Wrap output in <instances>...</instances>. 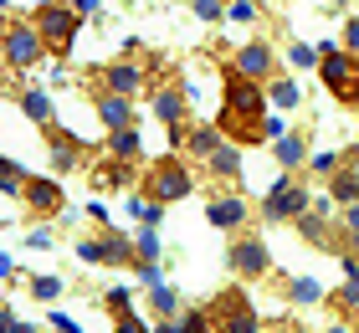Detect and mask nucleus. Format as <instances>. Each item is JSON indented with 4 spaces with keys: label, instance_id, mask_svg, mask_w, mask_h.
Instances as JSON below:
<instances>
[{
    "label": "nucleus",
    "instance_id": "f257e3e1",
    "mask_svg": "<svg viewBox=\"0 0 359 333\" xmlns=\"http://www.w3.org/2000/svg\"><path fill=\"white\" fill-rule=\"evenodd\" d=\"M267 93H262V82H252V77H241L231 72L226 77V88H221V139H231V144H267Z\"/></svg>",
    "mask_w": 359,
    "mask_h": 333
},
{
    "label": "nucleus",
    "instance_id": "f03ea898",
    "mask_svg": "<svg viewBox=\"0 0 359 333\" xmlns=\"http://www.w3.org/2000/svg\"><path fill=\"white\" fill-rule=\"evenodd\" d=\"M195 190V175L185 170V159H154L149 170H144V195L159 200V205H170V200H185Z\"/></svg>",
    "mask_w": 359,
    "mask_h": 333
},
{
    "label": "nucleus",
    "instance_id": "7ed1b4c3",
    "mask_svg": "<svg viewBox=\"0 0 359 333\" xmlns=\"http://www.w3.org/2000/svg\"><path fill=\"white\" fill-rule=\"evenodd\" d=\"M205 313H210V323H216V333H257V328H262V323H257V308L247 303L241 287H221L216 303H210Z\"/></svg>",
    "mask_w": 359,
    "mask_h": 333
},
{
    "label": "nucleus",
    "instance_id": "20e7f679",
    "mask_svg": "<svg viewBox=\"0 0 359 333\" xmlns=\"http://www.w3.org/2000/svg\"><path fill=\"white\" fill-rule=\"evenodd\" d=\"M318 72H323V82H329V93L339 97V103H349V108H359V57L354 52H318Z\"/></svg>",
    "mask_w": 359,
    "mask_h": 333
},
{
    "label": "nucleus",
    "instance_id": "39448f33",
    "mask_svg": "<svg viewBox=\"0 0 359 333\" xmlns=\"http://www.w3.org/2000/svg\"><path fill=\"white\" fill-rule=\"evenodd\" d=\"M77 21H83V15H77L72 6H41L31 26H36V36H41L46 52L62 57V52H72V41H77Z\"/></svg>",
    "mask_w": 359,
    "mask_h": 333
},
{
    "label": "nucleus",
    "instance_id": "423d86ee",
    "mask_svg": "<svg viewBox=\"0 0 359 333\" xmlns=\"http://www.w3.org/2000/svg\"><path fill=\"white\" fill-rule=\"evenodd\" d=\"M313 205L308 200V190H303V179H292V175H283L277 185L267 190V200H262V215L267 221H298V215Z\"/></svg>",
    "mask_w": 359,
    "mask_h": 333
},
{
    "label": "nucleus",
    "instance_id": "0eeeda50",
    "mask_svg": "<svg viewBox=\"0 0 359 333\" xmlns=\"http://www.w3.org/2000/svg\"><path fill=\"white\" fill-rule=\"evenodd\" d=\"M41 36H36V26H26V21H15V26H6V36H0V57H6L15 72H26V67H36L41 62Z\"/></svg>",
    "mask_w": 359,
    "mask_h": 333
},
{
    "label": "nucleus",
    "instance_id": "6e6552de",
    "mask_svg": "<svg viewBox=\"0 0 359 333\" xmlns=\"http://www.w3.org/2000/svg\"><path fill=\"white\" fill-rule=\"evenodd\" d=\"M77 257L83 261H103V266H128L134 261V241L118 236V231H97V236L77 241Z\"/></svg>",
    "mask_w": 359,
    "mask_h": 333
},
{
    "label": "nucleus",
    "instance_id": "1a4fd4ad",
    "mask_svg": "<svg viewBox=\"0 0 359 333\" xmlns=\"http://www.w3.org/2000/svg\"><path fill=\"white\" fill-rule=\"evenodd\" d=\"M170 144L180 149V159H210V154H216V144H221V128L216 123H195V128L175 123L170 128Z\"/></svg>",
    "mask_w": 359,
    "mask_h": 333
},
{
    "label": "nucleus",
    "instance_id": "9d476101",
    "mask_svg": "<svg viewBox=\"0 0 359 333\" xmlns=\"http://www.w3.org/2000/svg\"><path fill=\"white\" fill-rule=\"evenodd\" d=\"M231 272H236V277H267V272H272L267 246L257 241V236H241V241L231 246Z\"/></svg>",
    "mask_w": 359,
    "mask_h": 333
},
{
    "label": "nucleus",
    "instance_id": "9b49d317",
    "mask_svg": "<svg viewBox=\"0 0 359 333\" xmlns=\"http://www.w3.org/2000/svg\"><path fill=\"white\" fill-rule=\"evenodd\" d=\"M93 108H97V123H103L108 133L134 123V97H123V93H108V88H103V93L93 97Z\"/></svg>",
    "mask_w": 359,
    "mask_h": 333
},
{
    "label": "nucleus",
    "instance_id": "f8f14e48",
    "mask_svg": "<svg viewBox=\"0 0 359 333\" xmlns=\"http://www.w3.org/2000/svg\"><path fill=\"white\" fill-rule=\"evenodd\" d=\"M46 144H52V164H57V175H67V170H83V144H77L67 128L46 123Z\"/></svg>",
    "mask_w": 359,
    "mask_h": 333
},
{
    "label": "nucleus",
    "instance_id": "ddd939ff",
    "mask_svg": "<svg viewBox=\"0 0 359 333\" xmlns=\"http://www.w3.org/2000/svg\"><path fill=\"white\" fill-rule=\"evenodd\" d=\"M231 72H241V77H252V82H262V77H272V46L267 41H247L236 52V62H231Z\"/></svg>",
    "mask_w": 359,
    "mask_h": 333
},
{
    "label": "nucleus",
    "instance_id": "4468645a",
    "mask_svg": "<svg viewBox=\"0 0 359 333\" xmlns=\"http://www.w3.org/2000/svg\"><path fill=\"white\" fill-rule=\"evenodd\" d=\"M205 221L221 226V231H241V226H247V200H241V195H216L205 205Z\"/></svg>",
    "mask_w": 359,
    "mask_h": 333
},
{
    "label": "nucleus",
    "instance_id": "2eb2a0df",
    "mask_svg": "<svg viewBox=\"0 0 359 333\" xmlns=\"http://www.w3.org/2000/svg\"><path fill=\"white\" fill-rule=\"evenodd\" d=\"M21 200L36 215H57L62 205H67V200H62V185L57 179H26V190H21Z\"/></svg>",
    "mask_w": 359,
    "mask_h": 333
},
{
    "label": "nucleus",
    "instance_id": "dca6fc26",
    "mask_svg": "<svg viewBox=\"0 0 359 333\" xmlns=\"http://www.w3.org/2000/svg\"><path fill=\"white\" fill-rule=\"evenodd\" d=\"M103 82H108V93H123V97H134L144 82V67H134V62H113V67H103Z\"/></svg>",
    "mask_w": 359,
    "mask_h": 333
},
{
    "label": "nucleus",
    "instance_id": "f3484780",
    "mask_svg": "<svg viewBox=\"0 0 359 333\" xmlns=\"http://www.w3.org/2000/svg\"><path fill=\"white\" fill-rule=\"evenodd\" d=\"M185 108H190V103H185V93H180V88H159V93H154V113H159V123H170V128H175V123H185Z\"/></svg>",
    "mask_w": 359,
    "mask_h": 333
},
{
    "label": "nucleus",
    "instance_id": "a211bd4d",
    "mask_svg": "<svg viewBox=\"0 0 359 333\" xmlns=\"http://www.w3.org/2000/svg\"><path fill=\"white\" fill-rule=\"evenodd\" d=\"M205 164H210V175L236 179V175H241V144H216V154H210Z\"/></svg>",
    "mask_w": 359,
    "mask_h": 333
},
{
    "label": "nucleus",
    "instance_id": "6ab92c4d",
    "mask_svg": "<svg viewBox=\"0 0 359 333\" xmlns=\"http://www.w3.org/2000/svg\"><path fill=\"white\" fill-rule=\"evenodd\" d=\"M108 149H113V159H128V164H134V159L144 154V139H139V128L128 123V128H113V139H108Z\"/></svg>",
    "mask_w": 359,
    "mask_h": 333
},
{
    "label": "nucleus",
    "instance_id": "aec40b11",
    "mask_svg": "<svg viewBox=\"0 0 359 333\" xmlns=\"http://www.w3.org/2000/svg\"><path fill=\"white\" fill-rule=\"evenodd\" d=\"M21 113L31 123H52V93H46V88H26L21 93Z\"/></svg>",
    "mask_w": 359,
    "mask_h": 333
},
{
    "label": "nucleus",
    "instance_id": "412c9836",
    "mask_svg": "<svg viewBox=\"0 0 359 333\" xmlns=\"http://www.w3.org/2000/svg\"><path fill=\"white\" fill-rule=\"evenodd\" d=\"M329 200H334V205H354V200H359V175L354 170H334L329 175Z\"/></svg>",
    "mask_w": 359,
    "mask_h": 333
},
{
    "label": "nucleus",
    "instance_id": "4be33fe9",
    "mask_svg": "<svg viewBox=\"0 0 359 333\" xmlns=\"http://www.w3.org/2000/svg\"><path fill=\"white\" fill-rule=\"evenodd\" d=\"M298 231H303V236L313 241V246L334 252V246H329V221H323V210H303V215H298Z\"/></svg>",
    "mask_w": 359,
    "mask_h": 333
},
{
    "label": "nucleus",
    "instance_id": "5701e85b",
    "mask_svg": "<svg viewBox=\"0 0 359 333\" xmlns=\"http://www.w3.org/2000/svg\"><path fill=\"white\" fill-rule=\"evenodd\" d=\"M298 97H303L298 82H287V77H272V82H267V103H272V108H298Z\"/></svg>",
    "mask_w": 359,
    "mask_h": 333
},
{
    "label": "nucleus",
    "instance_id": "b1692460",
    "mask_svg": "<svg viewBox=\"0 0 359 333\" xmlns=\"http://www.w3.org/2000/svg\"><path fill=\"white\" fill-rule=\"evenodd\" d=\"M303 154H308V149H303V133H283V139H277V159H283L287 164V170H298V164H303Z\"/></svg>",
    "mask_w": 359,
    "mask_h": 333
},
{
    "label": "nucleus",
    "instance_id": "393cba45",
    "mask_svg": "<svg viewBox=\"0 0 359 333\" xmlns=\"http://www.w3.org/2000/svg\"><path fill=\"white\" fill-rule=\"evenodd\" d=\"M128 179H134V164H128V159H108V170L93 175V190L97 185H128Z\"/></svg>",
    "mask_w": 359,
    "mask_h": 333
},
{
    "label": "nucleus",
    "instance_id": "a878e982",
    "mask_svg": "<svg viewBox=\"0 0 359 333\" xmlns=\"http://www.w3.org/2000/svg\"><path fill=\"white\" fill-rule=\"evenodd\" d=\"M128 215H134L139 226H159L165 205H159V200H149V195H134V200H128Z\"/></svg>",
    "mask_w": 359,
    "mask_h": 333
},
{
    "label": "nucleus",
    "instance_id": "bb28decb",
    "mask_svg": "<svg viewBox=\"0 0 359 333\" xmlns=\"http://www.w3.org/2000/svg\"><path fill=\"white\" fill-rule=\"evenodd\" d=\"M149 308H154V318H175V313H180L175 287H165V282H159V287H149Z\"/></svg>",
    "mask_w": 359,
    "mask_h": 333
},
{
    "label": "nucleus",
    "instance_id": "cd10ccee",
    "mask_svg": "<svg viewBox=\"0 0 359 333\" xmlns=\"http://www.w3.org/2000/svg\"><path fill=\"white\" fill-rule=\"evenodd\" d=\"M21 190H26V170L0 154V195H21Z\"/></svg>",
    "mask_w": 359,
    "mask_h": 333
},
{
    "label": "nucleus",
    "instance_id": "c85d7f7f",
    "mask_svg": "<svg viewBox=\"0 0 359 333\" xmlns=\"http://www.w3.org/2000/svg\"><path fill=\"white\" fill-rule=\"evenodd\" d=\"M175 323H180V333H216V323H210V313H205V308H185Z\"/></svg>",
    "mask_w": 359,
    "mask_h": 333
},
{
    "label": "nucleus",
    "instance_id": "c756f323",
    "mask_svg": "<svg viewBox=\"0 0 359 333\" xmlns=\"http://www.w3.org/2000/svg\"><path fill=\"white\" fill-rule=\"evenodd\" d=\"M287 297H292V303H323V287L313 277H292L287 282Z\"/></svg>",
    "mask_w": 359,
    "mask_h": 333
},
{
    "label": "nucleus",
    "instance_id": "7c9ffc66",
    "mask_svg": "<svg viewBox=\"0 0 359 333\" xmlns=\"http://www.w3.org/2000/svg\"><path fill=\"white\" fill-rule=\"evenodd\" d=\"M159 252H165V246H159L154 226H144L139 236H134V257H139V261H159Z\"/></svg>",
    "mask_w": 359,
    "mask_h": 333
},
{
    "label": "nucleus",
    "instance_id": "2f4dec72",
    "mask_svg": "<svg viewBox=\"0 0 359 333\" xmlns=\"http://www.w3.org/2000/svg\"><path fill=\"white\" fill-rule=\"evenodd\" d=\"M334 303L344 308V318H359V277H349V287H339Z\"/></svg>",
    "mask_w": 359,
    "mask_h": 333
},
{
    "label": "nucleus",
    "instance_id": "473e14b6",
    "mask_svg": "<svg viewBox=\"0 0 359 333\" xmlns=\"http://www.w3.org/2000/svg\"><path fill=\"white\" fill-rule=\"evenodd\" d=\"M62 287H67V282H62V277H31V292H36L41 303H52V297H57Z\"/></svg>",
    "mask_w": 359,
    "mask_h": 333
},
{
    "label": "nucleus",
    "instance_id": "72a5a7b5",
    "mask_svg": "<svg viewBox=\"0 0 359 333\" xmlns=\"http://www.w3.org/2000/svg\"><path fill=\"white\" fill-rule=\"evenodd\" d=\"M344 236H349V252H359V200L344 205Z\"/></svg>",
    "mask_w": 359,
    "mask_h": 333
},
{
    "label": "nucleus",
    "instance_id": "f704fd0d",
    "mask_svg": "<svg viewBox=\"0 0 359 333\" xmlns=\"http://www.w3.org/2000/svg\"><path fill=\"white\" fill-rule=\"evenodd\" d=\"M195 15H201V21H221V15H226V0H195Z\"/></svg>",
    "mask_w": 359,
    "mask_h": 333
},
{
    "label": "nucleus",
    "instance_id": "c9c22d12",
    "mask_svg": "<svg viewBox=\"0 0 359 333\" xmlns=\"http://www.w3.org/2000/svg\"><path fill=\"white\" fill-rule=\"evenodd\" d=\"M287 57H292V67H313V62H318V52H313L308 41H298V46H292Z\"/></svg>",
    "mask_w": 359,
    "mask_h": 333
},
{
    "label": "nucleus",
    "instance_id": "e433bc0d",
    "mask_svg": "<svg viewBox=\"0 0 359 333\" xmlns=\"http://www.w3.org/2000/svg\"><path fill=\"white\" fill-rule=\"evenodd\" d=\"M134 266H139V282H144V287H159V261H139V257H134Z\"/></svg>",
    "mask_w": 359,
    "mask_h": 333
},
{
    "label": "nucleus",
    "instance_id": "4c0bfd02",
    "mask_svg": "<svg viewBox=\"0 0 359 333\" xmlns=\"http://www.w3.org/2000/svg\"><path fill=\"white\" fill-rule=\"evenodd\" d=\"M103 303L113 308V313H128V303H134V297H128V287H108V297Z\"/></svg>",
    "mask_w": 359,
    "mask_h": 333
},
{
    "label": "nucleus",
    "instance_id": "58836bf2",
    "mask_svg": "<svg viewBox=\"0 0 359 333\" xmlns=\"http://www.w3.org/2000/svg\"><path fill=\"white\" fill-rule=\"evenodd\" d=\"M113 333H149V323H139L134 313H118V323H113Z\"/></svg>",
    "mask_w": 359,
    "mask_h": 333
},
{
    "label": "nucleus",
    "instance_id": "ea45409f",
    "mask_svg": "<svg viewBox=\"0 0 359 333\" xmlns=\"http://www.w3.org/2000/svg\"><path fill=\"white\" fill-rule=\"evenodd\" d=\"M226 15H231V21H252L257 6H252V0H231V6H226Z\"/></svg>",
    "mask_w": 359,
    "mask_h": 333
},
{
    "label": "nucleus",
    "instance_id": "a19ab883",
    "mask_svg": "<svg viewBox=\"0 0 359 333\" xmlns=\"http://www.w3.org/2000/svg\"><path fill=\"white\" fill-rule=\"evenodd\" d=\"M339 170V154H313V175H334Z\"/></svg>",
    "mask_w": 359,
    "mask_h": 333
},
{
    "label": "nucleus",
    "instance_id": "79ce46f5",
    "mask_svg": "<svg viewBox=\"0 0 359 333\" xmlns=\"http://www.w3.org/2000/svg\"><path fill=\"white\" fill-rule=\"evenodd\" d=\"M31 252H52V231H46V226L31 231Z\"/></svg>",
    "mask_w": 359,
    "mask_h": 333
},
{
    "label": "nucleus",
    "instance_id": "37998d69",
    "mask_svg": "<svg viewBox=\"0 0 359 333\" xmlns=\"http://www.w3.org/2000/svg\"><path fill=\"white\" fill-rule=\"evenodd\" d=\"M46 328H57V333H83V328L67 318V313H52V323H46Z\"/></svg>",
    "mask_w": 359,
    "mask_h": 333
},
{
    "label": "nucleus",
    "instance_id": "c03bdc74",
    "mask_svg": "<svg viewBox=\"0 0 359 333\" xmlns=\"http://www.w3.org/2000/svg\"><path fill=\"white\" fill-rule=\"evenodd\" d=\"M344 52H354V57H359V21H349V26H344Z\"/></svg>",
    "mask_w": 359,
    "mask_h": 333
},
{
    "label": "nucleus",
    "instance_id": "a18cd8bd",
    "mask_svg": "<svg viewBox=\"0 0 359 333\" xmlns=\"http://www.w3.org/2000/svg\"><path fill=\"white\" fill-rule=\"evenodd\" d=\"M283 133H287V118H267V139H272V144L283 139Z\"/></svg>",
    "mask_w": 359,
    "mask_h": 333
},
{
    "label": "nucleus",
    "instance_id": "49530a36",
    "mask_svg": "<svg viewBox=\"0 0 359 333\" xmlns=\"http://www.w3.org/2000/svg\"><path fill=\"white\" fill-rule=\"evenodd\" d=\"M97 6H103V0H72V11H77V15H97Z\"/></svg>",
    "mask_w": 359,
    "mask_h": 333
},
{
    "label": "nucleus",
    "instance_id": "de8ad7c7",
    "mask_svg": "<svg viewBox=\"0 0 359 333\" xmlns=\"http://www.w3.org/2000/svg\"><path fill=\"white\" fill-rule=\"evenodd\" d=\"M11 328H15V313H11V308H0V333H11Z\"/></svg>",
    "mask_w": 359,
    "mask_h": 333
},
{
    "label": "nucleus",
    "instance_id": "09e8293b",
    "mask_svg": "<svg viewBox=\"0 0 359 333\" xmlns=\"http://www.w3.org/2000/svg\"><path fill=\"white\" fill-rule=\"evenodd\" d=\"M154 333H180V323H175V318H159V323H154Z\"/></svg>",
    "mask_w": 359,
    "mask_h": 333
},
{
    "label": "nucleus",
    "instance_id": "8fccbe9b",
    "mask_svg": "<svg viewBox=\"0 0 359 333\" xmlns=\"http://www.w3.org/2000/svg\"><path fill=\"white\" fill-rule=\"evenodd\" d=\"M11 272H15V261H11L6 252H0V277H11Z\"/></svg>",
    "mask_w": 359,
    "mask_h": 333
},
{
    "label": "nucleus",
    "instance_id": "3c124183",
    "mask_svg": "<svg viewBox=\"0 0 359 333\" xmlns=\"http://www.w3.org/2000/svg\"><path fill=\"white\" fill-rule=\"evenodd\" d=\"M11 333H36V328H31V323H21V318H15V328Z\"/></svg>",
    "mask_w": 359,
    "mask_h": 333
},
{
    "label": "nucleus",
    "instance_id": "603ef678",
    "mask_svg": "<svg viewBox=\"0 0 359 333\" xmlns=\"http://www.w3.org/2000/svg\"><path fill=\"white\" fill-rule=\"evenodd\" d=\"M329 333H349V328H344V323H339V328H329Z\"/></svg>",
    "mask_w": 359,
    "mask_h": 333
},
{
    "label": "nucleus",
    "instance_id": "864d4df0",
    "mask_svg": "<svg viewBox=\"0 0 359 333\" xmlns=\"http://www.w3.org/2000/svg\"><path fill=\"white\" fill-rule=\"evenodd\" d=\"M277 333H303V328H277Z\"/></svg>",
    "mask_w": 359,
    "mask_h": 333
},
{
    "label": "nucleus",
    "instance_id": "5fc2aeb1",
    "mask_svg": "<svg viewBox=\"0 0 359 333\" xmlns=\"http://www.w3.org/2000/svg\"><path fill=\"white\" fill-rule=\"evenodd\" d=\"M6 6H11V0H0V11H6Z\"/></svg>",
    "mask_w": 359,
    "mask_h": 333
},
{
    "label": "nucleus",
    "instance_id": "6e6d98bb",
    "mask_svg": "<svg viewBox=\"0 0 359 333\" xmlns=\"http://www.w3.org/2000/svg\"><path fill=\"white\" fill-rule=\"evenodd\" d=\"M354 159H359V149H354Z\"/></svg>",
    "mask_w": 359,
    "mask_h": 333
},
{
    "label": "nucleus",
    "instance_id": "4d7b16f0",
    "mask_svg": "<svg viewBox=\"0 0 359 333\" xmlns=\"http://www.w3.org/2000/svg\"><path fill=\"white\" fill-rule=\"evenodd\" d=\"M339 6H344V0H339Z\"/></svg>",
    "mask_w": 359,
    "mask_h": 333
}]
</instances>
